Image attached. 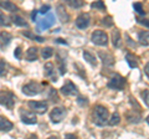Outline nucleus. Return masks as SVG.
Returning <instances> with one entry per match:
<instances>
[{
    "instance_id": "4c0bfd02",
    "label": "nucleus",
    "mask_w": 149,
    "mask_h": 139,
    "mask_svg": "<svg viewBox=\"0 0 149 139\" xmlns=\"http://www.w3.org/2000/svg\"><path fill=\"white\" fill-rule=\"evenodd\" d=\"M144 72H146V75H147L148 78H149V62L146 65V67H144Z\"/></svg>"
},
{
    "instance_id": "bb28decb",
    "label": "nucleus",
    "mask_w": 149,
    "mask_h": 139,
    "mask_svg": "<svg viewBox=\"0 0 149 139\" xmlns=\"http://www.w3.org/2000/svg\"><path fill=\"white\" fill-rule=\"evenodd\" d=\"M141 96L144 101V103L147 104V107H149V90H144L141 92Z\"/></svg>"
},
{
    "instance_id": "6e6552de",
    "label": "nucleus",
    "mask_w": 149,
    "mask_h": 139,
    "mask_svg": "<svg viewBox=\"0 0 149 139\" xmlns=\"http://www.w3.org/2000/svg\"><path fill=\"white\" fill-rule=\"evenodd\" d=\"M90 22H91V16L88 13H83L81 15L77 16L76 19V26L78 29H87L88 26H90Z\"/></svg>"
},
{
    "instance_id": "0eeeda50",
    "label": "nucleus",
    "mask_w": 149,
    "mask_h": 139,
    "mask_svg": "<svg viewBox=\"0 0 149 139\" xmlns=\"http://www.w3.org/2000/svg\"><path fill=\"white\" fill-rule=\"evenodd\" d=\"M29 107L31 108V111H34L35 113H40L42 114L47 111V104L42 101H30L29 103Z\"/></svg>"
},
{
    "instance_id": "6ab92c4d",
    "label": "nucleus",
    "mask_w": 149,
    "mask_h": 139,
    "mask_svg": "<svg viewBox=\"0 0 149 139\" xmlns=\"http://www.w3.org/2000/svg\"><path fill=\"white\" fill-rule=\"evenodd\" d=\"M0 6L3 9H5L6 11H10V13L17 11V6L15 4H13L11 1H1V0H0Z\"/></svg>"
},
{
    "instance_id": "f8f14e48",
    "label": "nucleus",
    "mask_w": 149,
    "mask_h": 139,
    "mask_svg": "<svg viewBox=\"0 0 149 139\" xmlns=\"http://www.w3.org/2000/svg\"><path fill=\"white\" fill-rule=\"evenodd\" d=\"M98 56L101 57V60H102V62H103L104 66H113V63H114L113 55H111L109 52H103V51H100Z\"/></svg>"
},
{
    "instance_id": "423d86ee",
    "label": "nucleus",
    "mask_w": 149,
    "mask_h": 139,
    "mask_svg": "<svg viewBox=\"0 0 149 139\" xmlns=\"http://www.w3.org/2000/svg\"><path fill=\"white\" fill-rule=\"evenodd\" d=\"M22 92L27 96H36L41 92V86L36 82H30L22 87Z\"/></svg>"
},
{
    "instance_id": "f257e3e1",
    "label": "nucleus",
    "mask_w": 149,
    "mask_h": 139,
    "mask_svg": "<svg viewBox=\"0 0 149 139\" xmlns=\"http://www.w3.org/2000/svg\"><path fill=\"white\" fill-rule=\"evenodd\" d=\"M93 122L101 127L108 123V111L106 107L101 104L95 106V108H93Z\"/></svg>"
},
{
    "instance_id": "473e14b6",
    "label": "nucleus",
    "mask_w": 149,
    "mask_h": 139,
    "mask_svg": "<svg viewBox=\"0 0 149 139\" xmlns=\"http://www.w3.org/2000/svg\"><path fill=\"white\" fill-rule=\"evenodd\" d=\"M77 102H78V104H80V106H86V104H87V98H83V97H78Z\"/></svg>"
},
{
    "instance_id": "20e7f679",
    "label": "nucleus",
    "mask_w": 149,
    "mask_h": 139,
    "mask_svg": "<svg viewBox=\"0 0 149 139\" xmlns=\"http://www.w3.org/2000/svg\"><path fill=\"white\" fill-rule=\"evenodd\" d=\"M91 40H92V42L95 45L106 46L107 42H108V35H107L104 31H102V30H96V31L92 32Z\"/></svg>"
},
{
    "instance_id": "7c9ffc66",
    "label": "nucleus",
    "mask_w": 149,
    "mask_h": 139,
    "mask_svg": "<svg viewBox=\"0 0 149 139\" xmlns=\"http://www.w3.org/2000/svg\"><path fill=\"white\" fill-rule=\"evenodd\" d=\"M5 72H6V63H5V61L0 60V76H4Z\"/></svg>"
},
{
    "instance_id": "ea45409f",
    "label": "nucleus",
    "mask_w": 149,
    "mask_h": 139,
    "mask_svg": "<svg viewBox=\"0 0 149 139\" xmlns=\"http://www.w3.org/2000/svg\"><path fill=\"white\" fill-rule=\"evenodd\" d=\"M49 139H57V137H50Z\"/></svg>"
},
{
    "instance_id": "f03ea898",
    "label": "nucleus",
    "mask_w": 149,
    "mask_h": 139,
    "mask_svg": "<svg viewBox=\"0 0 149 139\" xmlns=\"http://www.w3.org/2000/svg\"><path fill=\"white\" fill-rule=\"evenodd\" d=\"M16 97L10 91H1L0 92V104L6 107L8 109H13L15 104Z\"/></svg>"
},
{
    "instance_id": "72a5a7b5",
    "label": "nucleus",
    "mask_w": 149,
    "mask_h": 139,
    "mask_svg": "<svg viewBox=\"0 0 149 139\" xmlns=\"http://www.w3.org/2000/svg\"><path fill=\"white\" fill-rule=\"evenodd\" d=\"M15 57L16 58H21V47H16V50H15Z\"/></svg>"
},
{
    "instance_id": "5701e85b",
    "label": "nucleus",
    "mask_w": 149,
    "mask_h": 139,
    "mask_svg": "<svg viewBox=\"0 0 149 139\" xmlns=\"http://www.w3.org/2000/svg\"><path fill=\"white\" fill-rule=\"evenodd\" d=\"M11 21L17 26H27V22L25 21V19L20 15H13L11 16Z\"/></svg>"
},
{
    "instance_id": "c756f323",
    "label": "nucleus",
    "mask_w": 149,
    "mask_h": 139,
    "mask_svg": "<svg viewBox=\"0 0 149 139\" xmlns=\"http://www.w3.org/2000/svg\"><path fill=\"white\" fill-rule=\"evenodd\" d=\"M133 8H134V10H137V13L141 14V15H144V14H146V11L143 10V6H142L141 3H136V4L133 5Z\"/></svg>"
},
{
    "instance_id": "f3484780",
    "label": "nucleus",
    "mask_w": 149,
    "mask_h": 139,
    "mask_svg": "<svg viewBox=\"0 0 149 139\" xmlns=\"http://www.w3.org/2000/svg\"><path fill=\"white\" fill-rule=\"evenodd\" d=\"M83 58H85V61H87L90 65H92V66H95L96 67V65H97V60H96V56L93 55L91 51H83Z\"/></svg>"
},
{
    "instance_id": "aec40b11",
    "label": "nucleus",
    "mask_w": 149,
    "mask_h": 139,
    "mask_svg": "<svg viewBox=\"0 0 149 139\" xmlns=\"http://www.w3.org/2000/svg\"><path fill=\"white\" fill-rule=\"evenodd\" d=\"M125 61H127V63L129 65V67H132V68H137L138 67V58L132 54L125 55Z\"/></svg>"
},
{
    "instance_id": "f704fd0d",
    "label": "nucleus",
    "mask_w": 149,
    "mask_h": 139,
    "mask_svg": "<svg viewBox=\"0 0 149 139\" xmlns=\"http://www.w3.org/2000/svg\"><path fill=\"white\" fill-rule=\"evenodd\" d=\"M49 9H50V6H49V5H45V6H42V8L40 9V13H41V14H45V13H47Z\"/></svg>"
},
{
    "instance_id": "b1692460",
    "label": "nucleus",
    "mask_w": 149,
    "mask_h": 139,
    "mask_svg": "<svg viewBox=\"0 0 149 139\" xmlns=\"http://www.w3.org/2000/svg\"><path fill=\"white\" fill-rule=\"evenodd\" d=\"M119 122H120V115H119L118 112H114L113 114H112L111 119L108 120V124L111 127H114V126H118Z\"/></svg>"
},
{
    "instance_id": "4be33fe9",
    "label": "nucleus",
    "mask_w": 149,
    "mask_h": 139,
    "mask_svg": "<svg viewBox=\"0 0 149 139\" xmlns=\"http://www.w3.org/2000/svg\"><path fill=\"white\" fill-rule=\"evenodd\" d=\"M138 39L142 45L148 46L149 45V31H141L138 35Z\"/></svg>"
},
{
    "instance_id": "e433bc0d",
    "label": "nucleus",
    "mask_w": 149,
    "mask_h": 139,
    "mask_svg": "<svg viewBox=\"0 0 149 139\" xmlns=\"http://www.w3.org/2000/svg\"><path fill=\"white\" fill-rule=\"evenodd\" d=\"M65 139H77V137L74 134H66L65 136Z\"/></svg>"
},
{
    "instance_id": "dca6fc26",
    "label": "nucleus",
    "mask_w": 149,
    "mask_h": 139,
    "mask_svg": "<svg viewBox=\"0 0 149 139\" xmlns=\"http://www.w3.org/2000/svg\"><path fill=\"white\" fill-rule=\"evenodd\" d=\"M44 75H45V77H52V81L54 82L57 80V77L55 76V67H54V65L51 63V62H47V63L45 65Z\"/></svg>"
},
{
    "instance_id": "58836bf2",
    "label": "nucleus",
    "mask_w": 149,
    "mask_h": 139,
    "mask_svg": "<svg viewBox=\"0 0 149 139\" xmlns=\"http://www.w3.org/2000/svg\"><path fill=\"white\" fill-rule=\"evenodd\" d=\"M25 139H39V138H37L36 134H30V136H29V137H26Z\"/></svg>"
},
{
    "instance_id": "1a4fd4ad",
    "label": "nucleus",
    "mask_w": 149,
    "mask_h": 139,
    "mask_svg": "<svg viewBox=\"0 0 149 139\" xmlns=\"http://www.w3.org/2000/svg\"><path fill=\"white\" fill-rule=\"evenodd\" d=\"M20 117H21L22 122L26 124H36V122H37L36 114L34 112H30V111L20 109Z\"/></svg>"
},
{
    "instance_id": "4468645a",
    "label": "nucleus",
    "mask_w": 149,
    "mask_h": 139,
    "mask_svg": "<svg viewBox=\"0 0 149 139\" xmlns=\"http://www.w3.org/2000/svg\"><path fill=\"white\" fill-rule=\"evenodd\" d=\"M125 118L129 123H139L142 120V115L137 111H128L127 114H125Z\"/></svg>"
},
{
    "instance_id": "2eb2a0df",
    "label": "nucleus",
    "mask_w": 149,
    "mask_h": 139,
    "mask_svg": "<svg viewBox=\"0 0 149 139\" xmlns=\"http://www.w3.org/2000/svg\"><path fill=\"white\" fill-rule=\"evenodd\" d=\"M13 123L8 118L0 115V132H9L13 129Z\"/></svg>"
},
{
    "instance_id": "ddd939ff",
    "label": "nucleus",
    "mask_w": 149,
    "mask_h": 139,
    "mask_svg": "<svg viewBox=\"0 0 149 139\" xmlns=\"http://www.w3.org/2000/svg\"><path fill=\"white\" fill-rule=\"evenodd\" d=\"M11 39H13V36H11V34H9L8 31L0 32V49H1V50L5 49L6 46L10 44Z\"/></svg>"
},
{
    "instance_id": "9d476101",
    "label": "nucleus",
    "mask_w": 149,
    "mask_h": 139,
    "mask_svg": "<svg viewBox=\"0 0 149 139\" xmlns=\"http://www.w3.org/2000/svg\"><path fill=\"white\" fill-rule=\"evenodd\" d=\"M61 93L65 96H74L77 95V87L71 81H66L65 85L61 87Z\"/></svg>"
},
{
    "instance_id": "393cba45",
    "label": "nucleus",
    "mask_w": 149,
    "mask_h": 139,
    "mask_svg": "<svg viewBox=\"0 0 149 139\" xmlns=\"http://www.w3.org/2000/svg\"><path fill=\"white\" fill-rule=\"evenodd\" d=\"M52 55H54V49L52 47H44L42 50H41V56H42L45 60L50 58Z\"/></svg>"
},
{
    "instance_id": "a19ab883",
    "label": "nucleus",
    "mask_w": 149,
    "mask_h": 139,
    "mask_svg": "<svg viewBox=\"0 0 149 139\" xmlns=\"http://www.w3.org/2000/svg\"><path fill=\"white\" fill-rule=\"evenodd\" d=\"M147 123L149 124V115H148V117H147Z\"/></svg>"
},
{
    "instance_id": "39448f33",
    "label": "nucleus",
    "mask_w": 149,
    "mask_h": 139,
    "mask_svg": "<svg viewBox=\"0 0 149 139\" xmlns=\"http://www.w3.org/2000/svg\"><path fill=\"white\" fill-rule=\"evenodd\" d=\"M65 117H66V109L62 107H55L50 113V118L54 123H60Z\"/></svg>"
},
{
    "instance_id": "7ed1b4c3",
    "label": "nucleus",
    "mask_w": 149,
    "mask_h": 139,
    "mask_svg": "<svg viewBox=\"0 0 149 139\" xmlns=\"http://www.w3.org/2000/svg\"><path fill=\"white\" fill-rule=\"evenodd\" d=\"M125 86V80L124 78L118 75V73H113L111 76L109 81H108V87L112 90H116V91H122Z\"/></svg>"
},
{
    "instance_id": "c9c22d12",
    "label": "nucleus",
    "mask_w": 149,
    "mask_h": 139,
    "mask_svg": "<svg viewBox=\"0 0 149 139\" xmlns=\"http://www.w3.org/2000/svg\"><path fill=\"white\" fill-rule=\"evenodd\" d=\"M139 24H142V25H144V26H147V27H149V20H139Z\"/></svg>"
},
{
    "instance_id": "412c9836",
    "label": "nucleus",
    "mask_w": 149,
    "mask_h": 139,
    "mask_svg": "<svg viewBox=\"0 0 149 139\" xmlns=\"http://www.w3.org/2000/svg\"><path fill=\"white\" fill-rule=\"evenodd\" d=\"M112 44H113L114 47H119L120 46V32L117 29L112 32Z\"/></svg>"
},
{
    "instance_id": "cd10ccee",
    "label": "nucleus",
    "mask_w": 149,
    "mask_h": 139,
    "mask_svg": "<svg viewBox=\"0 0 149 139\" xmlns=\"http://www.w3.org/2000/svg\"><path fill=\"white\" fill-rule=\"evenodd\" d=\"M9 22H8V17L4 15V13L0 10V26H8Z\"/></svg>"
},
{
    "instance_id": "c85d7f7f",
    "label": "nucleus",
    "mask_w": 149,
    "mask_h": 139,
    "mask_svg": "<svg viewBox=\"0 0 149 139\" xmlns=\"http://www.w3.org/2000/svg\"><path fill=\"white\" fill-rule=\"evenodd\" d=\"M102 24H103L104 26L107 27H111L112 25H113V19H112V16H106L103 20H102Z\"/></svg>"
},
{
    "instance_id": "a211bd4d",
    "label": "nucleus",
    "mask_w": 149,
    "mask_h": 139,
    "mask_svg": "<svg viewBox=\"0 0 149 139\" xmlns=\"http://www.w3.org/2000/svg\"><path fill=\"white\" fill-rule=\"evenodd\" d=\"M25 58L27 61H36L37 60V47L32 46V47H30L27 50L26 54H25Z\"/></svg>"
},
{
    "instance_id": "2f4dec72",
    "label": "nucleus",
    "mask_w": 149,
    "mask_h": 139,
    "mask_svg": "<svg viewBox=\"0 0 149 139\" xmlns=\"http://www.w3.org/2000/svg\"><path fill=\"white\" fill-rule=\"evenodd\" d=\"M92 9H101V10H104V4L102 1H96L92 4Z\"/></svg>"
},
{
    "instance_id": "9b49d317",
    "label": "nucleus",
    "mask_w": 149,
    "mask_h": 139,
    "mask_svg": "<svg viewBox=\"0 0 149 139\" xmlns=\"http://www.w3.org/2000/svg\"><path fill=\"white\" fill-rule=\"evenodd\" d=\"M56 14H57L58 19L61 22H68L70 21V15L66 13V9H65V6L62 5V4H58L57 6H56Z\"/></svg>"
},
{
    "instance_id": "a878e982",
    "label": "nucleus",
    "mask_w": 149,
    "mask_h": 139,
    "mask_svg": "<svg viewBox=\"0 0 149 139\" xmlns=\"http://www.w3.org/2000/svg\"><path fill=\"white\" fill-rule=\"evenodd\" d=\"M67 4L71 8H74V9H78V8H81V6H83V1H80V0H67Z\"/></svg>"
}]
</instances>
